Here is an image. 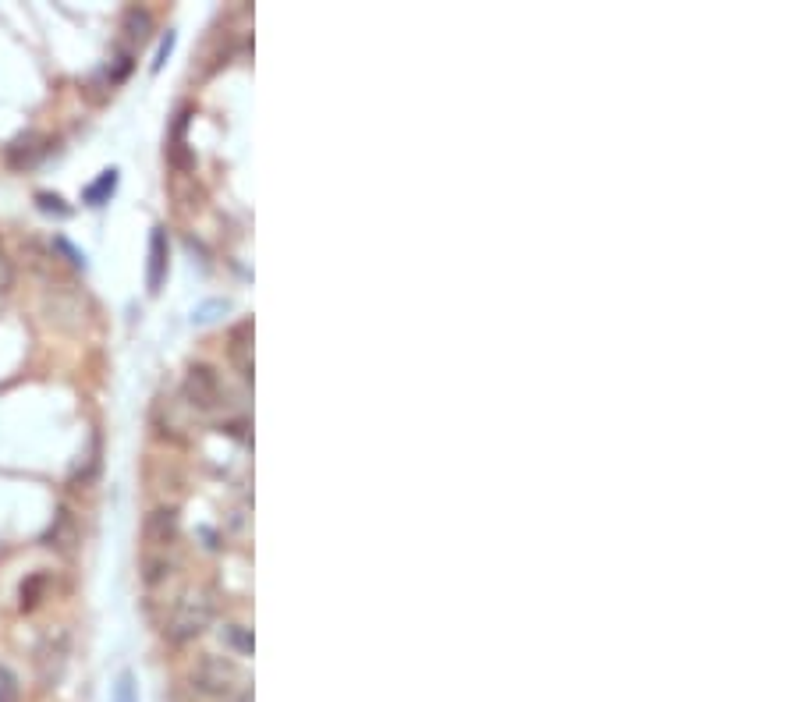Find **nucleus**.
Returning <instances> with one entry per match:
<instances>
[{
    "instance_id": "7",
    "label": "nucleus",
    "mask_w": 798,
    "mask_h": 702,
    "mask_svg": "<svg viewBox=\"0 0 798 702\" xmlns=\"http://www.w3.org/2000/svg\"><path fill=\"white\" fill-rule=\"evenodd\" d=\"M227 351H231V362L238 366V373L245 376V380H252V323H238L235 330H231V337H227Z\"/></svg>"
},
{
    "instance_id": "12",
    "label": "nucleus",
    "mask_w": 798,
    "mask_h": 702,
    "mask_svg": "<svg viewBox=\"0 0 798 702\" xmlns=\"http://www.w3.org/2000/svg\"><path fill=\"white\" fill-rule=\"evenodd\" d=\"M0 702H22V685H18L15 671L0 663Z\"/></svg>"
},
{
    "instance_id": "5",
    "label": "nucleus",
    "mask_w": 798,
    "mask_h": 702,
    "mask_svg": "<svg viewBox=\"0 0 798 702\" xmlns=\"http://www.w3.org/2000/svg\"><path fill=\"white\" fill-rule=\"evenodd\" d=\"M167 256H171V249H167V231L164 227H153V234H149V266H146L149 295H157L160 284L167 281Z\"/></svg>"
},
{
    "instance_id": "2",
    "label": "nucleus",
    "mask_w": 798,
    "mask_h": 702,
    "mask_svg": "<svg viewBox=\"0 0 798 702\" xmlns=\"http://www.w3.org/2000/svg\"><path fill=\"white\" fill-rule=\"evenodd\" d=\"M238 678H242L238 667L231 660H224V656H203V660L188 671V681H192V688H196L199 695H227Z\"/></svg>"
},
{
    "instance_id": "9",
    "label": "nucleus",
    "mask_w": 798,
    "mask_h": 702,
    "mask_svg": "<svg viewBox=\"0 0 798 702\" xmlns=\"http://www.w3.org/2000/svg\"><path fill=\"white\" fill-rule=\"evenodd\" d=\"M114 192H118V167H107V171H100V178H96L93 185H86L82 199H86L89 206H103V203H110V195Z\"/></svg>"
},
{
    "instance_id": "1",
    "label": "nucleus",
    "mask_w": 798,
    "mask_h": 702,
    "mask_svg": "<svg viewBox=\"0 0 798 702\" xmlns=\"http://www.w3.org/2000/svg\"><path fill=\"white\" fill-rule=\"evenodd\" d=\"M210 617H213V603L206 600L203 593H185L178 603H174L171 617H167V624H164V635L171 642L196 639V635H203V628L210 624Z\"/></svg>"
},
{
    "instance_id": "10",
    "label": "nucleus",
    "mask_w": 798,
    "mask_h": 702,
    "mask_svg": "<svg viewBox=\"0 0 798 702\" xmlns=\"http://www.w3.org/2000/svg\"><path fill=\"white\" fill-rule=\"evenodd\" d=\"M47 585L50 578L43 575V571H36V575H29L22 582V589H18V607L22 610H36L43 600H47Z\"/></svg>"
},
{
    "instance_id": "3",
    "label": "nucleus",
    "mask_w": 798,
    "mask_h": 702,
    "mask_svg": "<svg viewBox=\"0 0 798 702\" xmlns=\"http://www.w3.org/2000/svg\"><path fill=\"white\" fill-rule=\"evenodd\" d=\"M185 401L192 408H199V412H213V408L220 405V398H224V387H220V376L213 366H192L185 376Z\"/></svg>"
},
{
    "instance_id": "17",
    "label": "nucleus",
    "mask_w": 798,
    "mask_h": 702,
    "mask_svg": "<svg viewBox=\"0 0 798 702\" xmlns=\"http://www.w3.org/2000/svg\"><path fill=\"white\" fill-rule=\"evenodd\" d=\"M227 635H231V642H235V646L242 649V653H252V635L245 632V628H238V624H235V628H231Z\"/></svg>"
},
{
    "instance_id": "4",
    "label": "nucleus",
    "mask_w": 798,
    "mask_h": 702,
    "mask_svg": "<svg viewBox=\"0 0 798 702\" xmlns=\"http://www.w3.org/2000/svg\"><path fill=\"white\" fill-rule=\"evenodd\" d=\"M178 507H153L146 515V522H142V539H146L149 546H157V550H167V546L178 539Z\"/></svg>"
},
{
    "instance_id": "16",
    "label": "nucleus",
    "mask_w": 798,
    "mask_h": 702,
    "mask_svg": "<svg viewBox=\"0 0 798 702\" xmlns=\"http://www.w3.org/2000/svg\"><path fill=\"white\" fill-rule=\"evenodd\" d=\"M171 50H174V32H167L164 36V43H160V50H157V57H153V71H160L167 64V57H171Z\"/></svg>"
},
{
    "instance_id": "11",
    "label": "nucleus",
    "mask_w": 798,
    "mask_h": 702,
    "mask_svg": "<svg viewBox=\"0 0 798 702\" xmlns=\"http://www.w3.org/2000/svg\"><path fill=\"white\" fill-rule=\"evenodd\" d=\"M121 25H125L128 39H139V43H142V39H146L149 32H153V15H149L146 8H128L125 11V22H121Z\"/></svg>"
},
{
    "instance_id": "15",
    "label": "nucleus",
    "mask_w": 798,
    "mask_h": 702,
    "mask_svg": "<svg viewBox=\"0 0 798 702\" xmlns=\"http://www.w3.org/2000/svg\"><path fill=\"white\" fill-rule=\"evenodd\" d=\"M171 575V564L167 561H146V582L153 585V582H160V578H167Z\"/></svg>"
},
{
    "instance_id": "14",
    "label": "nucleus",
    "mask_w": 798,
    "mask_h": 702,
    "mask_svg": "<svg viewBox=\"0 0 798 702\" xmlns=\"http://www.w3.org/2000/svg\"><path fill=\"white\" fill-rule=\"evenodd\" d=\"M36 206H40L43 213H54V217H68V206H64L61 195H50V192H40L36 195Z\"/></svg>"
},
{
    "instance_id": "8",
    "label": "nucleus",
    "mask_w": 798,
    "mask_h": 702,
    "mask_svg": "<svg viewBox=\"0 0 798 702\" xmlns=\"http://www.w3.org/2000/svg\"><path fill=\"white\" fill-rule=\"evenodd\" d=\"M43 153H47V139H43V135H22V139H15L8 146V164L22 171V167L36 164Z\"/></svg>"
},
{
    "instance_id": "13",
    "label": "nucleus",
    "mask_w": 798,
    "mask_h": 702,
    "mask_svg": "<svg viewBox=\"0 0 798 702\" xmlns=\"http://www.w3.org/2000/svg\"><path fill=\"white\" fill-rule=\"evenodd\" d=\"M110 702H139V688H135V674L125 671L118 678V685H114V695H110Z\"/></svg>"
},
{
    "instance_id": "18",
    "label": "nucleus",
    "mask_w": 798,
    "mask_h": 702,
    "mask_svg": "<svg viewBox=\"0 0 798 702\" xmlns=\"http://www.w3.org/2000/svg\"><path fill=\"white\" fill-rule=\"evenodd\" d=\"M227 702H252V695L249 692H238V695H231Z\"/></svg>"
},
{
    "instance_id": "6",
    "label": "nucleus",
    "mask_w": 798,
    "mask_h": 702,
    "mask_svg": "<svg viewBox=\"0 0 798 702\" xmlns=\"http://www.w3.org/2000/svg\"><path fill=\"white\" fill-rule=\"evenodd\" d=\"M43 543H47L50 550H57V554H71V550H75V543H79V525H75V515H71L68 507H57V515H54V522H50Z\"/></svg>"
}]
</instances>
